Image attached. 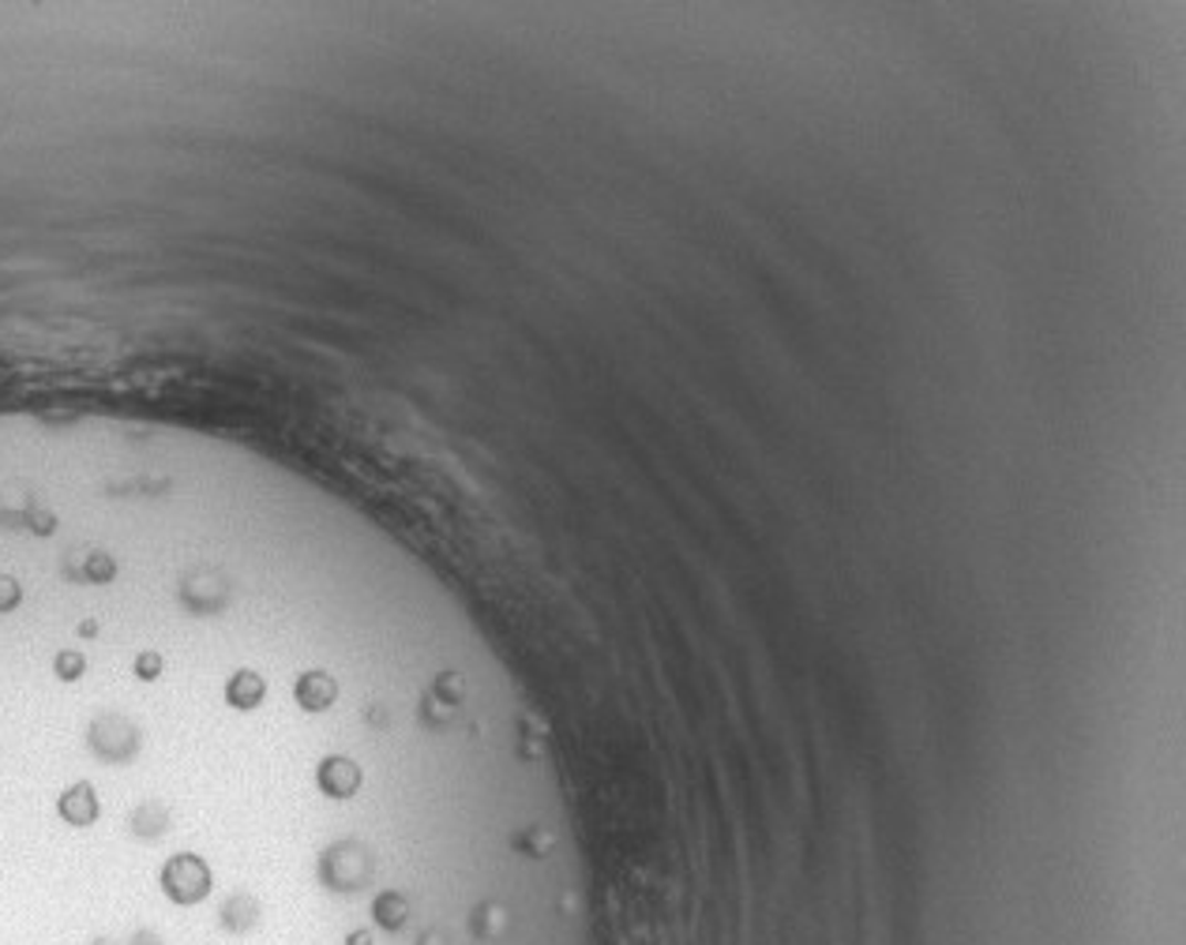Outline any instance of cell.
Instances as JSON below:
<instances>
[{
	"mask_svg": "<svg viewBox=\"0 0 1186 945\" xmlns=\"http://www.w3.org/2000/svg\"><path fill=\"white\" fill-rule=\"evenodd\" d=\"M162 890H166L169 901L180 904V908H199V904H207L210 893H215V874H210L204 855L177 852V855H169L166 866H162Z\"/></svg>",
	"mask_w": 1186,
	"mask_h": 945,
	"instance_id": "1",
	"label": "cell"
},
{
	"mask_svg": "<svg viewBox=\"0 0 1186 945\" xmlns=\"http://www.w3.org/2000/svg\"><path fill=\"white\" fill-rule=\"evenodd\" d=\"M315 785H320V792L331 799H357V796H365L368 773L353 755L331 750V755H323L315 761Z\"/></svg>",
	"mask_w": 1186,
	"mask_h": 945,
	"instance_id": "2",
	"label": "cell"
},
{
	"mask_svg": "<svg viewBox=\"0 0 1186 945\" xmlns=\"http://www.w3.org/2000/svg\"><path fill=\"white\" fill-rule=\"evenodd\" d=\"M222 694H226V706H233V709H256V706H260V702L267 698V679H263L260 672L241 668V672H233V675L226 679Z\"/></svg>",
	"mask_w": 1186,
	"mask_h": 945,
	"instance_id": "4",
	"label": "cell"
},
{
	"mask_svg": "<svg viewBox=\"0 0 1186 945\" xmlns=\"http://www.w3.org/2000/svg\"><path fill=\"white\" fill-rule=\"evenodd\" d=\"M339 694H342L339 679L323 668H309L293 679V698L304 713H327L339 702Z\"/></svg>",
	"mask_w": 1186,
	"mask_h": 945,
	"instance_id": "3",
	"label": "cell"
}]
</instances>
